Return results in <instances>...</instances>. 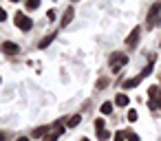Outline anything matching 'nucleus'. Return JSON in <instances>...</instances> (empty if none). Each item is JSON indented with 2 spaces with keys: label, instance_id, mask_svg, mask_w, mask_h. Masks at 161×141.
Listing matches in <instances>:
<instances>
[{
  "label": "nucleus",
  "instance_id": "nucleus-16",
  "mask_svg": "<svg viewBox=\"0 0 161 141\" xmlns=\"http://www.w3.org/2000/svg\"><path fill=\"white\" fill-rule=\"evenodd\" d=\"M102 112H104V115H110V112H113V104H110V101H104V104H102Z\"/></svg>",
  "mask_w": 161,
  "mask_h": 141
},
{
  "label": "nucleus",
  "instance_id": "nucleus-4",
  "mask_svg": "<svg viewBox=\"0 0 161 141\" xmlns=\"http://www.w3.org/2000/svg\"><path fill=\"white\" fill-rule=\"evenodd\" d=\"M139 35H141V29H139V27H135V29L130 31V35L126 38V46H128V49L137 46V42H139Z\"/></svg>",
  "mask_w": 161,
  "mask_h": 141
},
{
  "label": "nucleus",
  "instance_id": "nucleus-24",
  "mask_svg": "<svg viewBox=\"0 0 161 141\" xmlns=\"http://www.w3.org/2000/svg\"><path fill=\"white\" fill-rule=\"evenodd\" d=\"M47 18H49V20H53V18H55V11H53V9H49V11H47Z\"/></svg>",
  "mask_w": 161,
  "mask_h": 141
},
{
  "label": "nucleus",
  "instance_id": "nucleus-5",
  "mask_svg": "<svg viewBox=\"0 0 161 141\" xmlns=\"http://www.w3.org/2000/svg\"><path fill=\"white\" fill-rule=\"evenodd\" d=\"M62 132H64V126H60V123H58V126H53V128H51V130L44 134V141H55V139H58Z\"/></svg>",
  "mask_w": 161,
  "mask_h": 141
},
{
  "label": "nucleus",
  "instance_id": "nucleus-13",
  "mask_svg": "<svg viewBox=\"0 0 161 141\" xmlns=\"http://www.w3.org/2000/svg\"><path fill=\"white\" fill-rule=\"evenodd\" d=\"M80 121H82V117H80V115H73L66 126H69V128H75V126H80Z\"/></svg>",
  "mask_w": 161,
  "mask_h": 141
},
{
  "label": "nucleus",
  "instance_id": "nucleus-1",
  "mask_svg": "<svg viewBox=\"0 0 161 141\" xmlns=\"http://www.w3.org/2000/svg\"><path fill=\"white\" fill-rule=\"evenodd\" d=\"M159 9H161V3H159V5H154V7H150V14H148V22H146V27H148V29H154V27H159V22H161Z\"/></svg>",
  "mask_w": 161,
  "mask_h": 141
},
{
  "label": "nucleus",
  "instance_id": "nucleus-19",
  "mask_svg": "<svg viewBox=\"0 0 161 141\" xmlns=\"http://www.w3.org/2000/svg\"><path fill=\"white\" fill-rule=\"evenodd\" d=\"M106 86H108V79H106V77H102V79H97V88H99V90H104Z\"/></svg>",
  "mask_w": 161,
  "mask_h": 141
},
{
  "label": "nucleus",
  "instance_id": "nucleus-26",
  "mask_svg": "<svg viewBox=\"0 0 161 141\" xmlns=\"http://www.w3.org/2000/svg\"><path fill=\"white\" fill-rule=\"evenodd\" d=\"M18 141H29V139H27V137H20V139H18Z\"/></svg>",
  "mask_w": 161,
  "mask_h": 141
},
{
  "label": "nucleus",
  "instance_id": "nucleus-15",
  "mask_svg": "<svg viewBox=\"0 0 161 141\" xmlns=\"http://www.w3.org/2000/svg\"><path fill=\"white\" fill-rule=\"evenodd\" d=\"M53 35H55V33H51V35H47V38H44V40L40 42V49H47V46H49V44L53 42Z\"/></svg>",
  "mask_w": 161,
  "mask_h": 141
},
{
  "label": "nucleus",
  "instance_id": "nucleus-12",
  "mask_svg": "<svg viewBox=\"0 0 161 141\" xmlns=\"http://www.w3.org/2000/svg\"><path fill=\"white\" fill-rule=\"evenodd\" d=\"M25 7H27V11H36V9L40 7V0H27Z\"/></svg>",
  "mask_w": 161,
  "mask_h": 141
},
{
  "label": "nucleus",
  "instance_id": "nucleus-14",
  "mask_svg": "<svg viewBox=\"0 0 161 141\" xmlns=\"http://www.w3.org/2000/svg\"><path fill=\"white\" fill-rule=\"evenodd\" d=\"M148 95H150V97H161V88H159V86H150V88H148Z\"/></svg>",
  "mask_w": 161,
  "mask_h": 141
},
{
  "label": "nucleus",
  "instance_id": "nucleus-8",
  "mask_svg": "<svg viewBox=\"0 0 161 141\" xmlns=\"http://www.w3.org/2000/svg\"><path fill=\"white\" fill-rule=\"evenodd\" d=\"M159 110H161V97H152V99H150V112L157 115Z\"/></svg>",
  "mask_w": 161,
  "mask_h": 141
},
{
  "label": "nucleus",
  "instance_id": "nucleus-27",
  "mask_svg": "<svg viewBox=\"0 0 161 141\" xmlns=\"http://www.w3.org/2000/svg\"><path fill=\"white\" fill-rule=\"evenodd\" d=\"M11 3H18V0H11Z\"/></svg>",
  "mask_w": 161,
  "mask_h": 141
},
{
  "label": "nucleus",
  "instance_id": "nucleus-9",
  "mask_svg": "<svg viewBox=\"0 0 161 141\" xmlns=\"http://www.w3.org/2000/svg\"><path fill=\"white\" fill-rule=\"evenodd\" d=\"M73 14H75V11H73V7H69V9L64 11V18H62V27H66V24H69V22L73 20Z\"/></svg>",
  "mask_w": 161,
  "mask_h": 141
},
{
  "label": "nucleus",
  "instance_id": "nucleus-2",
  "mask_svg": "<svg viewBox=\"0 0 161 141\" xmlns=\"http://www.w3.org/2000/svg\"><path fill=\"white\" fill-rule=\"evenodd\" d=\"M14 22H16V27H18V29H22V31H31V27H33V20H31V18H27L22 11L14 16Z\"/></svg>",
  "mask_w": 161,
  "mask_h": 141
},
{
  "label": "nucleus",
  "instance_id": "nucleus-7",
  "mask_svg": "<svg viewBox=\"0 0 161 141\" xmlns=\"http://www.w3.org/2000/svg\"><path fill=\"white\" fill-rule=\"evenodd\" d=\"M47 132H49V123H47V126H40V128H36V130L31 132V137H33V139H40V137H44Z\"/></svg>",
  "mask_w": 161,
  "mask_h": 141
},
{
  "label": "nucleus",
  "instance_id": "nucleus-18",
  "mask_svg": "<svg viewBox=\"0 0 161 141\" xmlns=\"http://www.w3.org/2000/svg\"><path fill=\"white\" fill-rule=\"evenodd\" d=\"M126 139H128V141H141L139 134H135V132H130V130H126Z\"/></svg>",
  "mask_w": 161,
  "mask_h": 141
},
{
  "label": "nucleus",
  "instance_id": "nucleus-21",
  "mask_svg": "<svg viewBox=\"0 0 161 141\" xmlns=\"http://www.w3.org/2000/svg\"><path fill=\"white\" fill-rule=\"evenodd\" d=\"M104 126H106V123H104V119H97V121H95V128H97V132H99V130H104Z\"/></svg>",
  "mask_w": 161,
  "mask_h": 141
},
{
  "label": "nucleus",
  "instance_id": "nucleus-11",
  "mask_svg": "<svg viewBox=\"0 0 161 141\" xmlns=\"http://www.w3.org/2000/svg\"><path fill=\"white\" fill-rule=\"evenodd\" d=\"M128 95H124V93H117V97H115V104L117 106H128Z\"/></svg>",
  "mask_w": 161,
  "mask_h": 141
},
{
  "label": "nucleus",
  "instance_id": "nucleus-25",
  "mask_svg": "<svg viewBox=\"0 0 161 141\" xmlns=\"http://www.w3.org/2000/svg\"><path fill=\"white\" fill-rule=\"evenodd\" d=\"M3 20H7V14H5V9H0V22Z\"/></svg>",
  "mask_w": 161,
  "mask_h": 141
},
{
  "label": "nucleus",
  "instance_id": "nucleus-6",
  "mask_svg": "<svg viewBox=\"0 0 161 141\" xmlns=\"http://www.w3.org/2000/svg\"><path fill=\"white\" fill-rule=\"evenodd\" d=\"M3 51H5L7 55H16V53H18V44H14V42H5V44H3Z\"/></svg>",
  "mask_w": 161,
  "mask_h": 141
},
{
  "label": "nucleus",
  "instance_id": "nucleus-3",
  "mask_svg": "<svg viewBox=\"0 0 161 141\" xmlns=\"http://www.w3.org/2000/svg\"><path fill=\"white\" fill-rule=\"evenodd\" d=\"M128 62V57L124 53H113L110 55V66H113V73H119V68Z\"/></svg>",
  "mask_w": 161,
  "mask_h": 141
},
{
  "label": "nucleus",
  "instance_id": "nucleus-17",
  "mask_svg": "<svg viewBox=\"0 0 161 141\" xmlns=\"http://www.w3.org/2000/svg\"><path fill=\"white\" fill-rule=\"evenodd\" d=\"M108 137H110V134H108V130H106V128H104V130H99V132H97V139H99V141H106V139H108Z\"/></svg>",
  "mask_w": 161,
  "mask_h": 141
},
{
  "label": "nucleus",
  "instance_id": "nucleus-20",
  "mask_svg": "<svg viewBox=\"0 0 161 141\" xmlns=\"http://www.w3.org/2000/svg\"><path fill=\"white\" fill-rule=\"evenodd\" d=\"M139 119V112L137 110H128V121H137Z\"/></svg>",
  "mask_w": 161,
  "mask_h": 141
},
{
  "label": "nucleus",
  "instance_id": "nucleus-10",
  "mask_svg": "<svg viewBox=\"0 0 161 141\" xmlns=\"http://www.w3.org/2000/svg\"><path fill=\"white\" fill-rule=\"evenodd\" d=\"M141 84V77L137 75V77H132V79H126L124 82V88H135V86H139Z\"/></svg>",
  "mask_w": 161,
  "mask_h": 141
},
{
  "label": "nucleus",
  "instance_id": "nucleus-22",
  "mask_svg": "<svg viewBox=\"0 0 161 141\" xmlns=\"http://www.w3.org/2000/svg\"><path fill=\"white\" fill-rule=\"evenodd\" d=\"M126 139V130L124 132H115V141H124Z\"/></svg>",
  "mask_w": 161,
  "mask_h": 141
},
{
  "label": "nucleus",
  "instance_id": "nucleus-23",
  "mask_svg": "<svg viewBox=\"0 0 161 141\" xmlns=\"http://www.w3.org/2000/svg\"><path fill=\"white\" fill-rule=\"evenodd\" d=\"M11 139V132H0V141H9Z\"/></svg>",
  "mask_w": 161,
  "mask_h": 141
},
{
  "label": "nucleus",
  "instance_id": "nucleus-28",
  "mask_svg": "<svg viewBox=\"0 0 161 141\" xmlns=\"http://www.w3.org/2000/svg\"><path fill=\"white\" fill-rule=\"evenodd\" d=\"M82 141H88V139H82Z\"/></svg>",
  "mask_w": 161,
  "mask_h": 141
}]
</instances>
